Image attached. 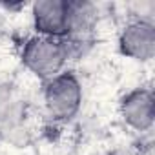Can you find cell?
I'll return each instance as SVG.
<instances>
[{
	"label": "cell",
	"mask_w": 155,
	"mask_h": 155,
	"mask_svg": "<svg viewBox=\"0 0 155 155\" xmlns=\"http://www.w3.org/2000/svg\"><path fill=\"white\" fill-rule=\"evenodd\" d=\"M68 57H69V46L66 40L40 35L28 38L20 53L24 68L42 81H49L55 75L62 73Z\"/></svg>",
	"instance_id": "1"
},
{
	"label": "cell",
	"mask_w": 155,
	"mask_h": 155,
	"mask_svg": "<svg viewBox=\"0 0 155 155\" xmlns=\"http://www.w3.org/2000/svg\"><path fill=\"white\" fill-rule=\"evenodd\" d=\"M82 106V86L73 71H62L44 86V108L57 122L71 120Z\"/></svg>",
	"instance_id": "2"
},
{
	"label": "cell",
	"mask_w": 155,
	"mask_h": 155,
	"mask_svg": "<svg viewBox=\"0 0 155 155\" xmlns=\"http://www.w3.org/2000/svg\"><path fill=\"white\" fill-rule=\"evenodd\" d=\"M33 28L37 35L66 40L71 35L73 2L68 0H38L31 8Z\"/></svg>",
	"instance_id": "3"
},
{
	"label": "cell",
	"mask_w": 155,
	"mask_h": 155,
	"mask_svg": "<svg viewBox=\"0 0 155 155\" xmlns=\"http://www.w3.org/2000/svg\"><path fill=\"white\" fill-rule=\"evenodd\" d=\"M119 51L139 62H148L155 55V26L148 18H137L124 26L119 35Z\"/></svg>",
	"instance_id": "4"
},
{
	"label": "cell",
	"mask_w": 155,
	"mask_h": 155,
	"mask_svg": "<svg viewBox=\"0 0 155 155\" xmlns=\"http://www.w3.org/2000/svg\"><path fill=\"white\" fill-rule=\"evenodd\" d=\"M124 124L135 131H148L155 120V101L148 88H135L126 93L119 106Z\"/></svg>",
	"instance_id": "5"
},
{
	"label": "cell",
	"mask_w": 155,
	"mask_h": 155,
	"mask_svg": "<svg viewBox=\"0 0 155 155\" xmlns=\"http://www.w3.org/2000/svg\"><path fill=\"white\" fill-rule=\"evenodd\" d=\"M20 115V101L15 99V93L9 84L0 82V124H15Z\"/></svg>",
	"instance_id": "6"
},
{
	"label": "cell",
	"mask_w": 155,
	"mask_h": 155,
	"mask_svg": "<svg viewBox=\"0 0 155 155\" xmlns=\"http://www.w3.org/2000/svg\"><path fill=\"white\" fill-rule=\"evenodd\" d=\"M108 155H142V153L137 148H133V146H117Z\"/></svg>",
	"instance_id": "7"
}]
</instances>
